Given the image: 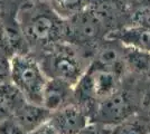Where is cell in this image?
<instances>
[{
    "instance_id": "8fae6325",
    "label": "cell",
    "mask_w": 150,
    "mask_h": 134,
    "mask_svg": "<svg viewBox=\"0 0 150 134\" xmlns=\"http://www.w3.org/2000/svg\"><path fill=\"white\" fill-rule=\"evenodd\" d=\"M123 62L127 68L138 74L148 75L150 72V53L123 46Z\"/></svg>"
},
{
    "instance_id": "7a4b0ae2",
    "label": "cell",
    "mask_w": 150,
    "mask_h": 134,
    "mask_svg": "<svg viewBox=\"0 0 150 134\" xmlns=\"http://www.w3.org/2000/svg\"><path fill=\"white\" fill-rule=\"evenodd\" d=\"M42 58L39 63L47 78L61 79L72 86L76 85L88 69L74 45L69 43H59L47 48Z\"/></svg>"
},
{
    "instance_id": "7402d4cb",
    "label": "cell",
    "mask_w": 150,
    "mask_h": 134,
    "mask_svg": "<svg viewBox=\"0 0 150 134\" xmlns=\"http://www.w3.org/2000/svg\"><path fill=\"white\" fill-rule=\"evenodd\" d=\"M132 1H138V0H132Z\"/></svg>"
},
{
    "instance_id": "ffe728a7",
    "label": "cell",
    "mask_w": 150,
    "mask_h": 134,
    "mask_svg": "<svg viewBox=\"0 0 150 134\" xmlns=\"http://www.w3.org/2000/svg\"><path fill=\"white\" fill-rule=\"evenodd\" d=\"M139 7H150V0H138Z\"/></svg>"
},
{
    "instance_id": "44dd1931",
    "label": "cell",
    "mask_w": 150,
    "mask_h": 134,
    "mask_svg": "<svg viewBox=\"0 0 150 134\" xmlns=\"http://www.w3.org/2000/svg\"><path fill=\"white\" fill-rule=\"evenodd\" d=\"M148 76H149V77H150V72H149V73H148Z\"/></svg>"
},
{
    "instance_id": "ba28073f",
    "label": "cell",
    "mask_w": 150,
    "mask_h": 134,
    "mask_svg": "<svg viewBox=\"0 0 150 134\" xmlns=\"http://www.w3.org/2000/svg\"><path fill=\"white\" fill-rule=\"evenodd\" d=\"M72 96L74 97V86L61 79L48 78L43 92L42 105L53 113L71 104Z\"/></svg>"
},
{
    "instance_id": "9c48e42d",
    "label": "cell",
    "mask_w": 150,
    "mask_h": 134,
    "mask_svg": "<svg viewBox=\"0 0 150 134\" xmlns=\"http://www.w3.org/2000/svg\"><path fill=\"white\" fill-rule=\"evenodd\" d=\"M106 39H114L125 46L150 53V30L140 26L129 25L110 30L105 35Z\"/></svg>"
},
{
    "instance_id": "277c9868",
    "label": "cell",
    "mask_w": 150,
    "mask_h": 134,
    "mask_svg": "<svg viewBox=\"0 0 150 134\" xmlns=\"http://www.w3.org/2000/svg\"><path fill=\"white\" fill-rule=\"evenodd\" d=\"M66 22L65 43L74 46H93L105 38L106 28L90 9L72 16Z\"/></svg>"
},
{
    "instance_id": "2e32d148",
    "label": "cell",
    "mask_w": 150,
    "mask_h": 134,
    "mask_svg": "<svg viewBox=\"0 0 150 134\" xmlns=\"http://www.w3.org/2000/svg\"><path fill=\"white\" fill-rule=\"evenodd\" d=\"M10 81V57L0 51V84Z\"/></svg>"
},
{
    "instance_id": "d6986e66",
    "label": "cell",
    "mask_w": 150,
    "mask_h": 134,
    "mask_svg": "<svg viewBox=\"0 0 150 134\" xmlns=\"http://www.w3.org/2000/svg\"><path fill=\"white\" fill-rule=\"evenodd\" d=\"M142 105L147 111V114H148V119L150 120V88L146 92L144 98H142Z\"/></svg>"
},
{
    "instance_id": "8992f818",
    "label": "cell",
    "mask_w": 150,
    "mask_h": 134,
    "mask_svg": "<svg viewBox=\"0 0 150 134\" xmlns=\"http://www.w3.org/2000/svg\"><path fill=\"white\" fill-rule=\"evenodd\" d=\"M91 121L88 115L75 103L53 112L50 123L58 134H79Z\"/></svg>"
},
{
    "instance_id": "e0dca14e",
    "label": "cell",
    "mask_w": 150,
    "mask_h": 134,
    "mask_svg": "<svg viewBox=\"0 0 150 134\" xmlns=\"http://www.w3.org/2000/svg\"><path fill=\"white\" fill-rule=\"evenodd\" d=\"M26 134H58V133L55 131V128L50 125V122H47V123L43 124L42 126H39L38 128H36V130H34V131H31V132Z\"/></svg>"
},
{
    "instance_id": "52a82bcc",
    "label": "cell",
    "mask_w": 150,
    "mask_h": 134,
    "mask_svg": "<svg viewBox=\"0 0 150 134\" xmlns=\"http://www.w3.org/2000/svg\"><path fill=\"white\" fill-rule=\"evenodd\" d=\"M52 112L40 104L26 101L13 114V120L23 130L24 133H29L50 121Z\"/></svg>"
},
{
    "instance_id": "9a60e30c",
    "label": "cell",
    "mask_w": 150,
    "mask_h": 134,
    "mask_svg": "<svg viewBox=\"0 0 150 134\" xmlns=\"http://www.w3.org/2000/svg\"><path fill=\"white\" fill-rule=\"evenodd\" d=\"M113 126H109L102 123L90 121L88 124L79 134H111Z\"/></svg>"
},
{
    "instance_id": "3957f363",
    "label": "cell",
    "mask_w": 150,
    "mask_h": 134,
    "mask_svg": "<svg viewBox=\"0 0 150 134\" xmlns=\"http://www.w3.org/2000/svg\"><path fill=\"white\" fill-rule=\"evenodd\" d=\"M47 79L40 63L28 53L15 54L10 58V82L28 102L42 105Z\"/></svg>"
},
{
    "instance_id": "5b68a950",
    "label": "cell",
    "mask_w": 150,
    "mask_h": 134,
    "mask_svg": "<svg viewBox=\"0 0 150 134\" xmlns=\"http://www.w3.org/2000/svg\"><path fill=\"white\" fill-rule=\"evenodd\" d=\"M137 114V103L130 92L118 89L98 104L91 121L115 126Z\"/></svg>"
},
{
    "instance_id": "cb8c5ba5",
    "label": "cell",
    "mask_w": 150,
    "mask_h": 134,
    "mask_svg": "<svg viewBox=\"0 0 150 134\" xmlns=\"http://www.w3.org/2000/svg\"><path fill=\"white\" fill-rule=\"evenodd\" d=\"M0 1H1V0H0Z\"/></svg>"
},
{
    "instance_id": "5bb4252c",
    "label": "cell",
    "mask_w": 150,
    "mask_h": 134,
    "mask_svg": "<svg viewBox=\"0 0 150 134\" xmlns=\"http://www.w3.org/2000/svg\"><path fill=\"white\" fill-rule=\"evenodd\" d=\"M131 25L140 26L150 30V7H138L131 13Z\"/></svg>"
},
{
    "instance_id": "30bf717a",
    "label": "cell",
    "mask_w": 150,
    "mask_h": 134,
    "mask_svg": "<svg viewBox=\"0 0 150 134\" xmlns=\"http://www.w3.org/2000/svg\"><path fill=\"white\" fill-rule=\"evenodd\" d=\"M88 9L110 30L118 28L117 22L125 15V4L119 0H92Z\"/></svg>"
},
{
    "instance_id": "603a6c76",
    "label": "cell",
    "mask_w": 150,
    "mask_h": 134,
    "mask_svg": "<svg viewBox=\"0 0 150 134\" xmlns=\"http://www.w3.org/2000/svg\"><path fill=\"white\" fill-rule=\"evenodd\" d=\"M1 1H2V0H1Z\"/></svg>"
},
{
    "instance_id": "6da1fadb",
    "label": "cell",
    "mask_w": 150,
    "mask_h": 134,
    "mask_svg": "<svg viewBox=\"0 0 150 134\" xmlns=\"http://www.w3.org/2000/svg\"><path fill=\"white\" fill-rule=\"evenodd\" d=\"M18 27L26 43L47 49L65 43L66 22L50 5L39 1L24 4L18 11Z\"/></svg>"
},
{
    "instance_id": "ac0fdd59",
    "label": "cell",
    "mask_w": 150,
    "mask_h": 134,
    "mask_svg": "<svg viewBox=\"0 0 150 134\" xmlns=\"http://www.w3.org/2000/svg\"><path fill=\"white\" fill-rule=\"evenodd\" d=\"M8 117H11V113L9 112V109H7L6 105L4 104V102L0 98V121L8 119Z\"/></svg>"
},
{
    "instance_id": "4fadbf2b",
    "label": "cell",
    "mask_w": 150,
    "mask_h": 134,
    "mask_svg": "<svg viewBox=\"0 0 150 134\" xmlns=\"http://www.w3.org/2000/svg\"><path fill=\"white\" fill-rule=\"evenodd\" d=\"M92 0H50V7L63 19H69L76 13L86 10Z\"/></svg>"
},
{
    "instance_id": "7c38bea8",
    "label": "cell",
    "mask_w": 150,
    "mask_h": 134,
    "mask_svg": "<svg viewBox=\"0 0 150 134\" xmlns=\"http://www.w3.org/2000/svg\"><path fill=\"white\" fill-rule=\"evenodd\" d=\"M111 134H150V120L148 117L134 114L113 126Z\"/></svg>"
}]
</instances>
